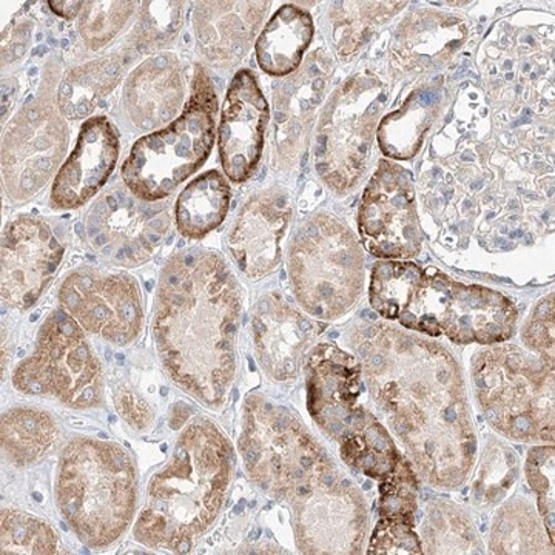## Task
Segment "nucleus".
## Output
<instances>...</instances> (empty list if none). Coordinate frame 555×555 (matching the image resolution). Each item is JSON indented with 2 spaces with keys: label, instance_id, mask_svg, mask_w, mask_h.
<instances>
[{
  "label": "nucleus",
  "instance_id": "1",
  "mask_svg": "<svg viewBox=\"0 0 555 555\" xmlns=\"http://www.w3.org/2000/svg\"><path fill=\"white\" fill-rule=\"evenodd\" d=\"M238 310L235 283L217 255L188 250L169 259L153 324L156 346L171 379L207 406L221 403L233 378Z\"/></svg>",
  "mask_w": 555,
  "mask_h": 555
},
{
  "label": "nucleus",
  "instance_id": "2",
  "mask_svg": "<svg viewBox=\"0 0 555 555\" xmlns=\"http://www.w3.org/2000/svg\"><path fill=\"white\" fill-rule=\"evenodd\" d=\"M232 449L207 420H193L179 437L170 463L150 480L147 502L133 534L152 550L185 554L222 505Z\"/></svg>",
  "mask_w": 555,
  "mask_h": 555
},
{
  "label": "nucleus",
  "instance_id": "3",
  "mask_svg": "<svg viewBox=\"0 0 555 555\" xmlns=\"http://www.w3.org/2000/svg\"><path fill=\"white\" fill-rule=\"evenodd\" d=\"M56 503L83 545L112 546L126 534L137 513L133 459L118 443L75 438L61 454Z\"/></svg>",
  "mask_w": 555,
  "mask_h": 555
},
{
  "label": "nucleus",
  "instance_id": "4",
  "mask_svg": "<svg viewBox=\"0 0 555 555\" xmlns=\"http://www.w3.org/2000/svg\"><path fill=\"white\" fill-rule=\"evenodd\" d=\"M218 100L198 68L184 112L167 129L139 139L122 166L127 189L145 203L167 198L203 166L214 145Z\"/></svg>",
  "mask_w": 555,
  "mask_h": 555
},
{
  "label": "nucleus",
  "instance_id": "5",
  "mask_svg": "<svg viewBox=\"0 0 555 555\" xmlns=\"http://www.w3.org/2000/svg\"><path fill=\"white\" fill-rule=\"evenodd\" d=\"M13 385L24 396L56 398L79 411L100 408L104 393L100 361L78 321L64 310L47 318L35 353L16 369Z\"/></svg>",
  "mask_w": 555,
  "mask_h": 555
},
{
  "label": "nucleus",
  "instance_id": "6",
  "mask_svg": "<svg viewBox=\"0 0 555 555\" xmlns=\"http://www.w3.org/2000/svg\"><path fill=\"white\" fill-rule=\"evenodd\" d=\"M241 448L251 476L280 495H308L315 473L324 474L328 466L301 426L268 403H248Z\"/></svg>",
  "mask_w": 555,
  "mask_h": 555
},
{
  "label": "nucleus",
  "instance_id": "7",
  "mask_svg": "<svg viewBox=\"0 0 555 555\" xmlns=\"http://www.w3.org/2000/svg\"><path fill=\"white\" fill-rule=\"evenodd\" d=\"M60 299L80 327L113 345H129L144 323L141 292L126 273L76 270L62 283Z\"/></svg>",
  "mask_w": 555,
  "mask_h": 555
},
{
  "label": "nucleus",
  "instance_id": "8",
  "mask_svg": "<svg viewBox=\"0 0 555 555\" xmlns=\"http://www.w3.org/2000/svg\"><path fill=\"white\" fill-rule=\"evenodd\" d=\"M147 204L122 189L102 196L87 221V235L94 250L127 268L149 261L169 232L170 221L166 210Z\"/></svg>",
  "mask_w": 555,
  "mask_h": 555
},
{
  "label": "nucleus",
  "instance_id": "9",
  "mask_svg": "<svg viewBox=\"0 0 555 555\" xmlns=\"http://www.w3.org/2000/svg\"><path fill=\"white\" fill-rule=\"evenodd\" d=\"M345 233L332 222L309 225L292 254L297 294L313 315H337L347 305L353 258Z\"/></svg>",
  "mask_w": 555,
  "mask_h": 555
},
{
  "label": "nucleus",
  "instance_id": "10",
  "mask_svg": "<svg viewBox=\"0 0 555 555\" xmlns=\"http://www.w3.org/2000/svg\"><path fill=\"white\" fill-rule=\"evenodd\" d=\"M64 247L42 219L21 217L3 233L2 298L11 308L30 309L60 268Z\"/></svg>",
  "mask_w": 555,
  "mask_h": 555
},
{
  "label": "nucleus",
  "instance_id": "11",
  "mask_svg": "<svg viewBox=\"0 0 555 555\" xmlns=\"http://www.w3.org/2000/svg\"><path fill=\"white\" fill-rule=\"evenodd\" d=\"M65 150V129L54 113L24 109L3 144V177L16 199L28 198L46 184Z\"/></svg>",
  "mask_w": 555,
  "mask_h": 555
},
{
  "label": "nucleus",
  "instance_id": "12",
  "mask_svg": "<svg viewBox=\"0 0 555 555\" xmlns=\"http://www.w3.org/2000/svg\"><path fill=\"white\" fill-rule=\"evenodd\" d=\"M268 118V101L255 76L243 69L230 86L219 126L221 163L232 181H246L257 169Z\"/></svg>",
  "mask_w": 555,
  "mask_h": 555
},
{
  "label": "nucleus",
  "instance_id": "13",
  "mask_svg": "<svg viewBox=\"0 0 555 555\" xmlns=\"http://www.w3.org/2000/svg\"><path fill=\"white\" fill-rule=\"evenodd\" d=\"M118 158L119 137L113 124L104 116L87 120L75 150L54 179L53 207L67 210L89 203L107 182Z\"/></svg>",
  "mask_w": 555,
  "mask_h": 555
},
{
  "label": "nucleus",
  "instance_id": "14",
  "mask_svg": "<svg viewBox=\"0 0 555 555\" xmlns=\"http://www.w3.org/2000/svg\"><path fill=\"white\" fill-rule=\"evenodd\" d=\"M287 222V201L283 196L247 204L229 241L233 258L247 275L261 276L275 269Z\"/></svg>",
  "mask_w": 555,
  "mask_h": 555
},
{
  "label": "nucleus",
  "instance_id": "15",
  "mask_svg": "<svg viewBox=\"0 0 555 555\" xmlns=\"http://www.w3.org/2000/svg\"><path fill=\"white\" fill-rule=\"evenodd\" d=\"M131 119L141 129H153L175 118L182 101L181 75L173 57L163 54L141 65L126 89Z\"/></svg>",
  "mask_w": 555,
  "mask_h": 555
},
{
  "label": "nucleus",
  "instance_id": "16",
  "mask_svg": "<svg viewBox=\"0 0 555 555\" xmlns=\"http://www.w3.org/2000/svg\"><path fill=\"white\" fill-rule=\"evenodd\" d=\"M254 332L264 367L278 379L292 377L299 353L308 345L312 324L281 306H266L255 318Z\"/></svg>",
  "mask_w": 555,
  "mask_h": 555
},
{
  "label": "nucleus",
  "instance_id": "17",
  "mask_svg": "<svg viewBox=\"0 0 555 555\" xmlns=\"http://www.w3.org/2000/svg\"><path fill=\"white\" fill-rule=\"evenodd\" d=\"M312 38L309 14L295 5L281 7L258 39V64L270 75H288L298 67Z\"/></svg>",
  "mask_w": 555,
  "mask_h": 555
},
{
  "label": "nucleus",
  "instance_id": "18",
  "mask_svg": "<svg viewBox=\"0 0 555 555\" xmlns=\"http://www.w3.org/2000/svg\"><path fill=\"white\" fill-rule=\"evenodd\" d=\"M60 440V427L49 412L14 408L2 416L3 459L16 467L36 465Z\"/></svg>",
  "mask_w": 555,
  "mask_h": 555
},
{
  "label": "nucleus",
  "instance_id": "19",
  "mask_svg": "<svg viewBox=\"0 0 555 555\" xmlns=\"http://www.w3.org/2000/svg\"><path fill=\"white\" fill-rule=\"evenodd\" d=\"M230 189L218 171L193 179L177 201V225L181 235L199 240L217 229L229 211Z\"/></svg>",
  "mask_w": 555,
  "mask_h": 555
},
{
  "label": "nucleus",
  "instance_id": "20",
  "mask_svg": "<svg viewBox=\"0 0 555 555\" xmlns=\"http://www.w3.org/2000/svg\"><path fill=\"white\" fill-rule=\"evenodd\" d=\"M122 65L118 60H100L73 69L62 82L60 107L69 119L87 118L102 96L118 82Z\"/></svg>",
  "mask_w": 555,
  "mask_h": 555
},
{
  "label": "nucleus",
  "instance_id": "21",
  "mask_svg": "<svg viewBox=\"0 0 555 555\" xmlns=\"http://www.w3.org/2000/svg\"><path fill=\"white\" fill-rule=\"evenodd\" d=\"M57 535L47 521L24 511H2V554H56Z\"/></svg>",
  "mask_w": 555,
  "mask_h": 555
},
{
  "label": "nucleus",
  "instance_id": "22",
  "mask_svg": "<svg viewBox=\"0 0 555 555\" xmlns=\"http://www.w3.org/2000/svg\"><path fill=\"white\" fill-rule=\"evenodd\" d=\"M80 17V31L91 49L105 46L126 24L133 10L130 2H89Z\"/></svg>",
  "mask_w": 555,
  "mask_h": 555
},
{
  "label": "nucleus",
  "instance_id": "23",
  "mask_svg": "<svg viewBox=\"0 0 555 555\" xmlns=\"http://www.w3.org/2000/svg\"><path fill=\"white\" fill-rule=\"evenodd\" d=\"M145 16L142 17V31L149 42L167 38L177 33L181 22V7L179 3L150 2L144 3Z\"/></svg>",
  "mask_w": 555,
  "mask_h": 555
},
{
  "label": "nucleus",
  "instance_id": "24",
  "mask_svg": "<svg viewBox=\"0 0 555 555\" xmlns=\"http://www.w3.org/2000/svg\"><path fill=\"white\" fill-rule=\"evenodd\" d=\"M116 411L127 425L137 430L147 429L153 422V408L131 389H120L115 397Z\"/></svg>",
  "mask_w": 555,
  "mask_h": 555
},
{
  "label": "nucleus",
  "instance_id": "25",
  "mask_svg": "<svg viewBox=\"0 0 555 555\" xmlns=\"http://www.w3.org/2000/svg\"><path fill=\"white\" fill-rule=\"evenodd\" d=\"M51 9H53L54 13L60 14L61 17H65V20H73L76 14L79 13L80 7L83 5L82 2H50Z\"/></svg>",
  "mask_w": 555,
  "mask_h": 555
}]
</instances>
